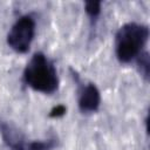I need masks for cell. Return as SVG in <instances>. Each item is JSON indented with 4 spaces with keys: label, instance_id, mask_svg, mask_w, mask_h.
<instances>
[{
    "label": "cell",
    "instance_id": "cell-5",
    "mask_svg": "<svg viewBox=\"0 0 150 150\" xmlns=\"http://www.w3.org/2000/svg\"><path fill=\"white\" fill-rule=\"evenodd\" d=\"M4 138L6 143L11 146V150H54L56 146V142L54 138L45 139V141H30L23 142L22 139H15L9 136V134L4 129Z\"/></svg>",
    "mask_w": 150,
    "mask_h": 150
},
{
    "label": "cell",
    "instance_id": "cell-4",
    "mask_svg": "<svg viewBox=\"0 0 150 150\" xmlns=\"http://www.w3.org/2000/svg\"><path fill=\"white\" fill-rule=\"evenodd\" d=\"M77 104L79 109L83 114H90L98 110L101 104V94L94 83L89 82L80 86L77 94Z\"/></svg>",
    "mask_w": 150,
    "mask_h": 150
},
{
    "label": "cell",
    "instance_id": "cell-8",
    "mask_svg": "<svg viewBox=\"0 0 150 150\" xmlns=\"http://www.w3.org/2000/svg\"><path fill=\"white\" fill-rule=\"evenodd\" d=\"M67 111V108L63 105V104H59L56 107H54L50 111H49V117H53V118H57V117H61L66 114Z\"/></svg>",
    "mask_w": 150,
    "mask_h": 150
},
{
    "label": "cell",
    "instance_id": "cell-6",
    "mask_svg": "<svg viewBox=\"0 0 150 150\" xmlns=\"http://www.w3.org/2000/svg\"><path fill=\"white\" fill-rule=\"evenodd\" d=\"M137 67L139 70V74L144 77L145 81L149 80L150 76V59H149V53L144 50L137 59Z\"/></svg>",
    "mask_w": 150,
    "mask_h": 150
},
{
    "label": "cell",
    "instance_id": "cell-1",
    "mask_svg": "<svg viewBox=\"0 0 150 150\" xmlns=\"http://www.w3.org/2000/svg\"><path fill=\"white\" fill-rule=\"evenodd\" d=\"M26 86L35 91L50 95L59 89L60 80L53 61L43 53H35L26 64L22 74Z\"/></svg>",
    "mask_w": 150,
    "mask_h": 150
},
{
    "label": "cell",
    "instance_id": "cell-2",
    "mask_svg": "<svg viewBox=\"0 0 150 150\" xmlns=\"http://www.w3.org/2000/svg\"><path fill=\"white\" fill-rule=\"evenodd\" d=\"M149 40V28L138 22H128L120 27L115 35V54L121 63L136 60Z\"/></svg>",
    "mask_w": 150,
    "mask_h": 150
},
{
    "label": "cell",
    "instance_id": "cell-7",
    "mask_svg": "<svg viewBox=\"0 0 150 150\" xmlns=\"http://www.w3.org/2000/svg\"><path fill=\"white\" fill-rule=\"evenodd\" d=\"M101 1H87L84 2V11L90 20H96L101 14Z\"/></svg>",
    "mask_w": 150,
    "mask_h": 150
},
{
    "label": "cell",
    "instance_id": "cell-3",
    "mask_svg": "<svg viewBox=\"0 0 150 150\" xmlns=\"http://www.w3.org/2000/svg\"><path fill=\"white\" fill-rule=\"evenodd\" d=\"M36 23L32 15L26 14L20 16L11 27L6 41L11 49L19 54H25L29 50L35 36Z\"/></svg>",
    "mask_w": 150,
    "mask_h": 150
}]
</instances>
